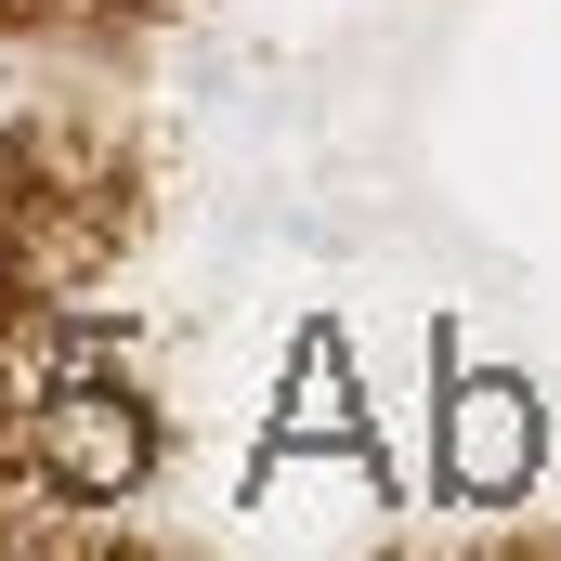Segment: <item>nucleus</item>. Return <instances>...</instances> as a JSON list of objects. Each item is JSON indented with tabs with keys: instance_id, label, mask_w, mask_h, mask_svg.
<instances>
[{
	"instance_id": "f257e3e1",
	"label": "nucleus",
	"mask_w": 561,
	"mask_h": 561,
	"mask_svg": "<svg viewBox=\"0 0 561 561\" xmlns=\"http://www.w3.org/2000/svg\"><path fill=\"white\" fill-rule=\"evenodd\" d=\"M26 431H39V470H53L66 496H92V510L144 496V470H157V405L118 392V379H53Z\"/></svg>"
},
{
	"instance_id": "f03ea898",
	"label": "nucleus",
	"mask_w": 561,
	"mask_h": 561,
	"mask_svg": "<svg viewBox=\"0 0 561 561\" xmlns=\"http://www.w3.org/2000/svg\"><path fill=\"white\" fill-rule=\"evenodd\" d=\"M444 470H457V496L510 510L536 483V392L523 379H457L444 392Z\"/></svg>"
}]
</instances>
